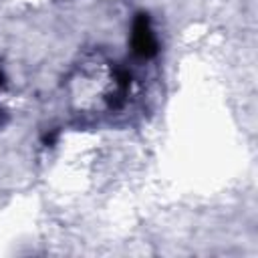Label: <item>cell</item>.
Masks as SVG:
<instances>
[{
	"instance_id": "1",
	"label": "cell",
	"mask_w": 258,
	"mask_h": 258,
	"mask_svg": "<svg viewBox=\"0 0 258 258\" xmlns=\"http://www.w3.org/2000/svg\"><path fill=\"white\" fill-rule=\"evenodd\" d=\"M131 50L139 58H153L157 54V38L151 28L147 12H137L131 26Z\"/></svg>"
},
{
	"instance_id": "2",
	"label": "cell",
	"mask_w": 258,
	"mask_h": 258,
	"mask_svg": "<svg viewBox=\"0 0 258 258\" xmlns=\"http://www.w3.org/2000/svg\"><path fill=\"white\" fill-rule=\"evenodd\" d=\"M2 83H4V77H2V73H0V85H2Z\"/></svg>"
}]
</instances>
